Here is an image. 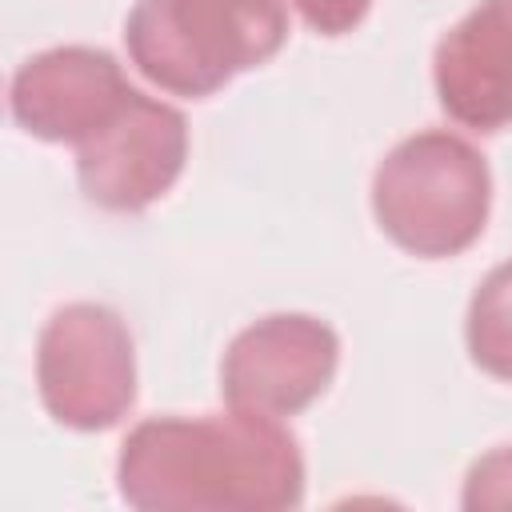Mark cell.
I'll use <instances>...</instances> for the list:
<instances>
[{
  "mask_svg": "<svg viewBox=\"0 0 512 512\" xmlns=\"http://www.w3.org/2000/svg\"><path fill=\"white\" fill-rule=\"evenodd\" d=\"M488 204V160L444 128L400 140L372 176L380 232L424 260H448L472 248L488 224Z\"/></svg>",
  "mask_w": 512,
  "mask_h": 512,
  "instance_id": "3",
  "label": "cell"
},
{
  "mask_svg": "<svg viewBox=\"0 0 512 512\" xmlns=\"http://www.w3.org/2000/svg\"><path fill=\"white\" fill-rule=\"evenodd\" d=\"M184 160V112L132 88L128 100L84 144H76V180L104 212H144L180 180Z\"/></svg>",
  "mask_w": 512,
  "mask_h": 512,
  "instance_id": "5",
  "label": "cell"
},
{
  "mask_svg": "<svg viewBox=\"0 0 512 512\" xmlns=\"http://www.w3.org/2000/svg\"><path fill=\"white\" fill-rule=\"evenodd\" d=\"M440 108L472 132L512 124V0H480L432 56Z\"/></svg>",
  "mask_w": 512,
  "mask_h": 512,
  "instance_id": "8",
  "label": "cell"
},
{
  "mask_svg": "<svg viewBox=\"0 0 512 512\" xmlns=\"http://www.w3.org/2000/svg\"><path fill=\"white\" fill-rule=\"evenodd\" d=\"M340 364L336 332L304 312H276L248 324L224 352L220 392L228 408L296 416L332 384Z\"/></svg>",
  "mask_w": 512,
  "mask_h": 512,
  "instance_id": "6",
  "label": "cell"
},
{
  "mask_svg": "<svg viewBox=\"0 0 512 512\" xmlns=\"http://www.w3.org/2000/svg\"><path fill=\"white\" fill-rule=\"evenodd\" d=\"M116 484L144 512H280L304 500V456L276 416H156L120 444Z\"/></svg>",
  "mask_w": 512,
  "mask_h": 512,
  "instance_id": "1",
  "label": "cell"
},
{
  "mask_svg": "<svg viewBox=\"0 0 512 512\" xmlns=\"http://www.w3.org/2000/svg\"><path fill=\"white\" fill-rule=\"evenodd\" d=\"M460 504L468 512H480V508H512V444L492 448L488 456H480L468 468Z\"/></svg>",
  "mask_w": 512,
  "mask_h": 512,
  "instance_id": "10",
  "label": "cell"
},
{
  "mask_svg": "<svg viewBox=\"0 0 512 512\" xmlns=\"http://www.w3.org/2000/svg\"><path fill=\"white\" fill-rule=\"evenodd\" d=\"M288 40L284 0H136L124 20L132 64L172 96H212Z\"/></svg>",
  "mask_w": 512,
  "mask_h": 512,
  "instance_id": "2",
  "label": "cell"
},
{
  "mask_svg": "<svg viewBox=\"0 0 512 512\" xmlns=\"http://www.w3.org/2000/svg\"><path fill=\"white\" fill-rule=\"evenodd\" d=\"M132 84L124 80L116 56L84 44L48 48L20 64L12 76V116L24 132L48 144H84L124 100Z\"/></svg>",
  "mask_w": 512,
  "mask_h": 512,
  "instance_id": "7",
  "label": "cell"
},
{
  "mask_svg": "<svg viewBox=\"0 0 512 512\" xmlns=\"http://www.w3.org/2000/svg\"><path fill=\"white\" fill-rule=\"evenodd\" d=\"M36 384L48 416L76 432H104L136 400L132 332L108 304H64L40 332Z\"/></svg>",
  "mask_w": 512,
  "mask_h": 512,
  "instance_id": "4",
  "label": "cell"
},
{
  "mask_svg": "<svg viewBox=\"0 0 512 512\" xmlns=\"http://www.w3.org/2000/svg\"><path fill=\"white\" fill-rule=\"evenodd\" d=\"M464 336L468 356L480 372L512 380V260L496 264L472 292Z\"/></svg>",
  "mask_w": 512,
  "mask_h": 512,
  "instance_id": "9",
  "label": "cell"
},
{
  "mask_svg": "<svg viewBox=\"0 0 512 512\" xmlns=\"http://www.w3.org/2000/svg\"><path fill=\"white\" fill-rule=\"evenodd\" d=\"M292 4L304 16V24L312 32H320V36L352 32L368 16V8H372V0H292Z\"/></svg>",
  "mask_w": 512,
  "mask_h": 512,
  "instance_id": "11",
  "label": "cell"
}]
</instances>
